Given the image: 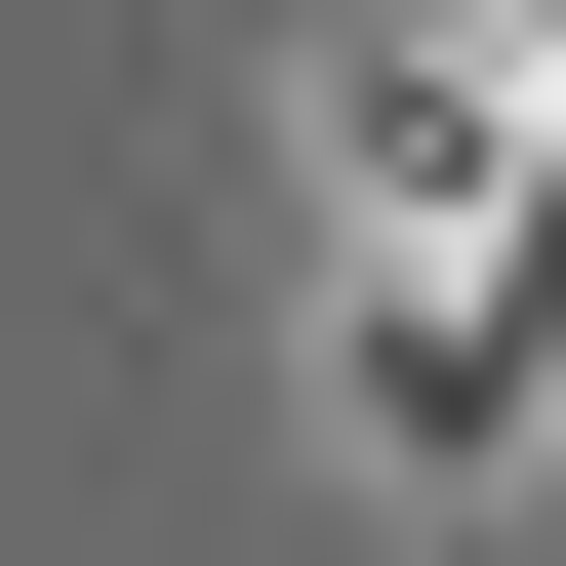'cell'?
I'll return each mask as SVG.
<instances>
[{
	"mask_svg": "<svg viewBox=\"0 0 566 566\" xmlns=\"http://www.w3.org/2000/svg\"><path fill=\"white\" fill-rule=\"evenodd\" d=\"M526 405H566V41H526V202L365 324V446H405V485H526Z\"/></svg>",
	"mask_w": 566,
	"mask_h": 566,
	"instance_id": "cell-1",
	"label": "cell"
},
{
	"mask_svg": "<svg viewBox=\"0 0 566 566\" xmlns=\"http://www.w3.org/2000/svg\"><path fill=\"white\" fill-rule=\"evenodd\" d=\"M283 163L365 202V243H405V283H446V243H485V202H526V41H283Z\"/></svg>",
	"mask_w": 566,
	"mask_h": 566,
	"instance_id": "cell-2",
	"label": "cell"
}]
</instances>
